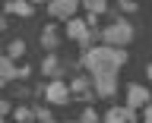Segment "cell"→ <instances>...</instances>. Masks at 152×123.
Here are the masks:
<instances>
[{"instance_id":"4fadbf2b","label":"cell","mask_w":152,"mask_h":123,"mask_svg":"<svg viewBox=\"0 0 152 123\" xmlns=\"http://www.w3.org/2000/svg\"><path fill=\"white\" fill-rule=\"evenodd\" d=\"M16 117H19V123H26V120H28V117H32V114H28V111H26V107H19V111H16Z\"/></svg>"},{"instance_id":"9c48e42d","label":"cell","mask_w":152,"mask_h":123,"mask_svg":"<svg viewBox=\"0 0 152 123\" xmlns=\"http://www.w3.org/2000/svg\"><path fill=\"white\" fill-rule=\"evenodd\" d=\"M7 9L10 13H19V16H32V3H26V0H10Z\"/></svg>"},{"instance_id":"e0dca14e","label":"cell","mask_w":152,"mask_h":123,"mask_svg":"<svg viewBox=\"0 0 152 123\" xmlns=\"http://www.w3.org/2000/svg\"><path fill=\"white\" fill-rule=\"evenodd\" d=\"M7 111H10V104H7V101H0V114H7Z\"/></svg>"},{"instance_id":"3957f363","label":"cell","mask_w":152,"mask_h":123,"mask_svg":"<svg viewBox=\"0 0 152 123\" xmlns=\"http://www.w3.org/2000/svg\"><path fill=\"white\" fill-rule=\"evenodd\" d=\"M79 3H83V0H48V9H51V16H57V19H73Z\"/></svg>"},{"instance_id":"ba28073f","label":"cell","mask_w":152,"mask_h":123,"mask_svg":"<svg viewBox=\"0 0 152 123\" xmlns=\"http://www.w3.org/2000/svg\"><path fill=\"white\" fill-rule=\"evenodd\" d=\"M13 76H19V69L13 66V60H10V57H0V85L10 82Z\"/></svg>"},{"instance_id":"6da1fadb","label":"cell","mask_w":152,"mask_h":123,"mask_svg":"<svg viewBox=\"0 0 152 123\" xmlns=\"http://www.w3.org/2000/svg\"><path fill=\"white\" fill-rule=\"evenodd\" d=\"M127 54L117 51V47H108V44H98L86 54V69L92 73V82H95V92L111 98L114 88H117V69L124 66Z\"/></svg>"},{"instance_id":"2e32d148","label":"cell","mask_w":152,"mask_h":123,"mask_svg":"<svg viewBox=\"0 0 152 123\" xmlns=\"http://www.w3.org/2000/svg\"><path fill=\"white\" fill-rule=\"evenodd\" d=\"M146 123H152V101L146 104Z\"/></svg>"},{"instance_id":"5bb4252c","label":"cell","mask_w":152,"mask_h":123,"mask_svg":"<svg viewBox=\"0 0 152 123\" xmlns=\"http://www.w3.org/2000/svg\"><path fill=\"white\" fill-rule=\"evenodd\" d=\"M54 66H57V63H54V57H48V60H45V73H54Z\"/></svg>"},{"instance_id":"9a60e30c","label":"cell","mask_w":152,"mask_h":123,"mask_svg":"<svg viewBox=\"0 0 152 123\" xmlns=\"http://www.w3.org/2000/svg\"><path fill=\"white\" fill-rule=\"evenodd\" d=\"M83 123H95V114H92V111H86V117H83Z\"/></svg>"},{"instance_id":"7c38bea8","label":"cell","mask_w":152,"mask_h":123,"mask_svg":"<svg viewBox=\"0 0 152 123\" xmlns=\"http://www.w3.org/2000/svg\"><path fill=\"white\" fill-rule=\"evenodd\" d=\"M26 54V44H22V41H13V44H10V60H13V57H22Z\"/></svg>"},{"instance_id":"30bf717a","label":"cell","mask_w":152,"mask_h":123,"mask_svg":"<svg viewBox=\"0 0 152 123\" xmlns=\"http://www.w3.org/2000/svg\"><path fill=\"white\" fill-rule=\"evenodd\" d=\"M86 7H89V13L92 16H98V13H104V0H83Z\"/></svg>"},{"instance_id":"52a82bcc","label":"cell","mask_w":152,"mask_h":123,"mask_svg":"<svg viewBox=\"0 0 152 123\" xmlns=\"http://www.w3.org/2000/svg\"><path fill=\"white\" fill-rule=\"evenodd\" d=\"M45 95H48V101H51V104H66V98H70V88H66L64 82H51Z\"/></svg>"},{"instance_id":"277c9868","label":"cell","mask_w":152,"mask_h":123,"mask_svg":"<svg viewBox=\"0 0 152 123\" xmlns=\"http://www.w3.org/2000/svg\"><path fill=\"white\" fill-rule=\"evenodd\" d=\"M149 104V92L142 85H130L127 88V107H146Z\"/></svg>"},{"instance_id":"8992f818","label":"cell","mask_w":152,"mask_h":123,"mask_svg":"<svg viewBox=\"0 0 152 123\" xmlns=\"http://www.w3.org/2000/svg\"><path fill=\"white\" fill-rule=\"evenodd\" d=\"M66 35L86 44V41H89V22H83V19H70V22H66Z\"/></svg>"},{"instance_id":"8fae6325","label":"cell","mask_w":152,"mask_h":123,"mask_svg":"<svg viewBox=\"0 0 152 123\" xmlns=\"http://www.w3.org/2000/svg\"><path fill=\"white\" fill-rule=\"evenodd\" d=\"M41 44H45V47H54V44H57V35H54V28H45V35H41Z\"/></svg>"},{"instance_id":"5b68a950","label":"cell","mask_w":152,"mask_h":123,"mask_svg":"<svg viewBox=\"0 0 152 123\" xmlns=\"http://www.w3.org/2000/svg\"><path fill=\"white\" fill-rule=\"evenodd\" d=\"M133 120H136L133 107H111L104 114V123H133Z\"/></svg>"},{"instance_id":"7a4b0ae2","label":"cell","mask_w":152,"mask_h":123,"mask_svg":"<svg viewBox=\"0 0 152 123\" xmlns=\"http://www.w3.org/2000/svg\"><path fill=\"white\" fill-rule=\"evenodd\" d=\"M130 38H133V28L127 25V22H114V25H108V28L102 32V41H104L108 47H124Z\"/></svg>"},{"instance_id":"ac0fdd59","label":"cell","mask_w":152,"mask_h":123,"mask_svg":"<svg viewBox=\"0 0 152 123\" xmlns=\"http://www.w3.org/2000/svg\"><path fill=\"white\" fill-rule=\"evenodd\" d=\"M38 123H54V120H38Z\"/></svg>"}]
</instances>
